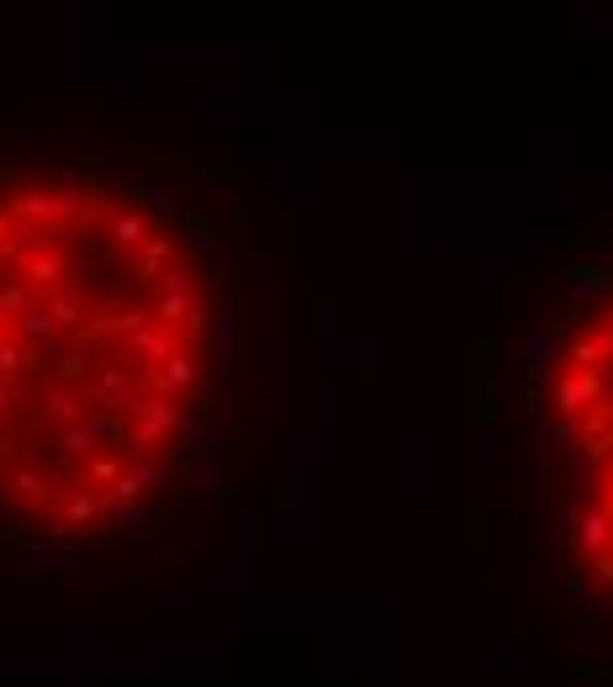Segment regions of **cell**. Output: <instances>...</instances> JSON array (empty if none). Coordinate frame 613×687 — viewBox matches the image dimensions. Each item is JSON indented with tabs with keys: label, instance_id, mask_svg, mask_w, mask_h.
Instances as JSON below:
<instances>
[{
	"label": "cell",
	"instance_id": "obj_1",
	"mask_svg": "<svg viewBox=\"0 0 613 687\" xmlns=\"http://www.w3.org/2000/svg\"><path fill=\"white\" fill-rule=\"evenodd\" d=\"M571 312L524 349L529 376H550V392L529 386V423L555 439L571 497L555 508L561 550L587 555V577L613 598V270L566 275Z\"/></svg>",
	"mask_w": 613,
	"mask_h": 687
},
{
	"label": "cell",
	"instance_id": "obj_2",
	"mask_svg": "<svg viewBox=\"0 0 613 687\" xmlns=\"http://www.w3.org/2000/svg\"><path fill=\"white\" fill-rule=\"evenodd\" d=\"M11 566H37V571H64V577H90V571H106L101 555H74L59 545H16Z\"/></svg>",
	"mask_w": 613,
	"mask_h": 687
},
{
	"label": "cell",
	"instance_id": "obj_3",
	"mask_svg": "<svg viewBox=\"0 0 613 687\" xmlns=\"http://www.w3.org/2000/svg\"><path fill=\"white\" fill-rule=\"evenodd\" d=\"M133 450L138 455H154V444L164 439V434H185V423H180V413L170 402H138V413H133Z\"/></svg>",
	"mask_w": 613,
	"mask_h": 687
},
{
	"label": "cell",
	"instance_id": "obj_4",
	"mask_svg": "<svg viewBox=\"0 0 613 687\" xmlns=\"http://www.w3.org/2000/svg\"><path fill=\"white\" fill-rule=\"evenodd\" d=\"M96 444H122V423L117 418H106V413H90V418H74L69 429H64V455H85V450H96ZM127 450V444H122Z\"/></svg>",
	"mask_w": 613,
	"mask_h": 687
},
{
	"label": "cell",
	"instance_id": "obj_5",
	"mask_svg": "<svg viewBox=\"0 0 613 687\" xmlns=\"http://www.w3.org/2000/svg\"><path fill=\"white\" fill-rule=\"evenodd\" d=\"M90 407H96V413H127V418H133V413H138V397H133L127 370L106 365L101 376H96V386H90Z\"/></svg>",
	"mask_w": 613,
	"mask_h": 687
},
{
	"label": "cell",
	"instance_id": "obj_6",
	"mask_svg": "<svg viewBox=\"0 0 613 687\" xmlns=\"http://www.w3.org/2000/svg\"><path fill=\"white\" fill-rule=\"evenodd\" d=\"M222 439H228V429H222L217 418H196L191 429H185V455H191L196 466H217V460H222Z\"/></svg>",
	"mask_w": 613,
	"mask_h": 687
},
{
	"label": "cell",
	"instance_id": "obj_7",
	"mask_svg": "<svg viewBox=\"0 0 613 687\" xmlns=\"http://www.w3.org/2000/svg\"><path fill=\"white\" fill-rule=\"evenodd\" d=\"M96 503H101V518H111V524H117L127 540H143L148 524H154V513H148L143 503H117V497H111V487H106V497H96Z\"/></svg>",
	"mask_w": 613,
	"mask_h": 687
},
{
	"label": "cell",
	"instance_id": "obj_8",
	"mask_svg": "<svg viewBox=\"0 0 613 687\" xmlns=\"http://www.w3.org/2000/svg\"><path fill=\"white\" fill-rule=\"evenodd\" d=\"M207 328H212V365L222 370V376H228V370H233V355H238V323H233V307H217Z\"/></svg>",
	"mask_w": 613,
	"mask_h": 687
},
{
	"label": "cell",
	"instance_id": "obj_9",
	"mask_svg": "<svg viewBox=\"0 0 613 687\" xmlns=\"http://www.w3.org/2000/svg\"><path fill=\"white\" fill-rule=\"evenodd\" d=\"M106 238L117 249H138L143 238H148V217L138 212V207H122V212H111V222H106Z\"/></svg>",
	"mask_w": 613,
	"mask_h": 687
},
{
	"label": "cell",
	"instance_id": "obj_10",
	"mask_svg": "<svg viewBox=\"0 0 613 687\" xmlns=\"http://www.w3.org/2000/svg\"><path fill=\"white\" fill-rule=\"evenodd\" d=\"M11 222H37V228H43V222L53 217V196L48 191H37V185H27V191H16L11 196Z\"/></svg>",
	"mask_w": 613,
	"mask_h": 687
},
{
	"label": "cell",
	"instance_id": "obj_11",
	"mask_svg": "<svg viewBox=\"0 0 613 687\" xmlns=\"http://www.w3.org/2000/svg\"><path fill=\"white\" fill-rule=\"evenodd\" d=\"M196 386V360L191 355H175L170 365H164V376H159V392L164 397H180V392H191Z\"/></svg>",
	"mask_w": 613,
	"mask_h": 687
},
{
	"label": "cell",
	"instance_id": "obj_12",
	"mask_svg": "<svg viewBox=\"0 0 613 687\" xmlns=\"http://www.w3.org/2000/svg\"><path fill=\"white\" fill-rule=\"evenodd\" d=\"M53 328H59V323H53L48 307H27L22 318H16V333H22V339H48Z\"/></svg>",
	"mask_w": 613,
	"mask_h": 687
},
{
	"label": "cell",
	"instance_id": "obj_13",
	"mask_svg": "<svg viewBox=\"0 0 613 687\" xmlns=\"http://www.w3.org/2000/svg\"><path fill=\"white\" fill-rule=\"evenodd\" d=\"M127 349H133V355H154V360H175L170 333H133V339H127Z\"/></svg>",
	"mask_w": 613,
	"mask_h": 687
},
{
	"label": "cell",
	"instance_id": "obj_14",
	"mask_svg": "<svg viewBox=\"0 0 613 687\" xmlns=\"http://www.w3.org/2000/svg\"><path fill=\"white\" fill-rule=\"evenodd\" d=\"M148 207H159V212H170V217H191V212H196L180 191H164V185H154V191H148Z\"/></svg>",
	"mask_w": 613,
	"mask_h": 687
},
{
	"label": "cell",
	"instance_id": "obj_15",
	"mask_svg": "<svg viewBox=\"0 0 613 687\" xmlns=\"http://www.w3.org/2000/svg\"><path fill=\"white\" fill-rule=\"evenodd\" d=\"M11 487H16V492H22V497H32V503H43V497H48V487H53V481H48V476H37L32 466H22V471H16V476H11Z\"/></svg>",
	"mask_w": 613,
	"mask_h": 687
},
{
	"label": "cell",
	"instance_id": "obj_16",
	"mask_svg": "<svg viewBox=\"0 0 613 687\" xmlns=\"http://www.w3.org/2000/svg\"><path fill=\"white\" fill-rule=\"evenodd\" d=\"M48 413L74 418V392H69V381H53V386H48Z\"/></svg>",
	"mask_w": 613,
	"mask_h": 687
},
{
	"label": "cell",
	"instance_id": "obj_17",
	"mask_svg": "<svg viewBox=\"0 0 613 687\" xmlns=\"http://www.w3.org/2000/svg\"><path fill=\"white\" fill-rule=\"evenodd\" d=\"M48 312H53V323H64V328H80V323L90 318V312H85L80 302H53Z\"/></svg>",
	"mask_w": 613,
	"mask_h": 687
},
{
	"label": "cell",
	"instance_id": "obj_18",
	"mask_svg": "<svg viewBox=\"0 0 613 687\" xmlns=\"http://www.w3.org/2000/svg\"><path fill=\"white\" fill-rule=\"evenodd\" d=\"M101 513V503H96V497H69V524H90V518H96Z\"/></svg>",
	"mask_w": 613,
	"mask_h": 687
},
{
	"label": "cell",
	"instance_id": "obj_19",
	"mask_svg": "<svg viewBox=\"0 0 613 687\" xmlns=\"http://www.w3.org/2000/svg\"><path fill=\"white\" fill-rule=\"evenodd\" d=\"M164 291H175V296H191V291H196V270H191V265L170 270V281H164Z\"/></svg>",
	"mask_w": 613,
	"mask_h": 687
},
{
	"label": "cell",
	"instance_id": "obj_20",
	"mask_svg": "<svg viewBox=\"0 0 613 687\" xmlns=\"http://www.w3.org/2000/svg\"><path fill=\"white\" fill-rule=\"evenodd\" d=\"M27 307H32V302H27L22 286H6V291H0V312H16V318H22Z\"/></svg>",
	"mask_w": 613,
	"mask_h": 687
},
{
	"label": "cell",
	"instance_id": "obj_21",
	"mask_svg": "<svg viewBox=\"0 0 613 687\" xmlns=\"http://www.w3.org/2000/svg\"><path fill=\"white\" fill-rule=\"evenodd\" d=\"M27 360H22V344H0V376H16Z\"/></svg>",
	"mask_w": 613,
	"mask_h": 687
},
{
	"label": "cell",
	"instance_id": "obj_22",
	"mask_svg": "<svg viewBox=\"0 0 613 687\" xmlns=\"http://www.w3.org/2000/svg\"><path fill=\"white\" fill-rule=\"evenodd\" d=\"M122 185H133V191H154V180H148V170H143V164H127V170H122Z\"/></svg>",
	"mask_w": 613,
	"mask_h": 687
},
{
	"label": "cell",
	"instance_id": "obj_23",
	"mask_svg": "<svg viewBox=\"0 0 613 687\" xmlns=\"http://www.w3.org/2000/svg\"><path fill=\"white\" fill-rule=\"evenodd\" d=\"M164 259H170V244H164V238H154V244L143 249V270H159Z\"/></svg>",
	"mask_w": 613,
	"mask_h": 687
},
{
	"label": "cell",
	"instance_id": "obj_24",
	"mask_svg": "<svg viewBox=\"0 0 613 687\" xmlns=\"http://www.w3.org/2000/svg\"><path fill=\"white\" fill-rule=\"evenodd\" d=\"M117 476H122L117 460H96V466H90V481H111V487H117Z\"/></svg>",
	"mask_w": 613,
	"mask_h": 687
},
{
	"label": "cell",
	"instance_id": "obj_25",
	"mask_svg": "<svg viewBox=\"0 0 613 687\" xmlns=\"http://www.w3.org/2000/svg\"><path fill=\"white\" fill-rule=\"evenodd\" d=\"M148 603H154V608H170V614H185V598H180V592H164V598H148Z\"/></svg>",
	"mask_w": 613,
	"mask_h": 687
},
{
	"label": "cell",
	"instance_id": "obj_26",
	"mask_svg": "<svg viewBox=\"0 0 613 687\" xmlns=\"http://www.w3.org/2000/svg\"><path fill=\"white\" fill-rule=\"evenodd\" d=\"M16 450H22V439H16V434H0V460H16Z\"/></svg>",
	"mask_w": 613,
	"mask_h": 687
},
{
	"label": "cell",
	"instance_id": "obj_27",
	"mask_svg": "<svg viewBox=\"0 0 613 687\" xmlns=\"http://www.w3.org/2000/svg\"><path fill=\"white\" fill-rule=\"evenodd\" d=\"M6 407H11V386L0 381V413H6Z\"/></svg>",
	"mask_w": 613,
	"mask_h": 687
},
{
	"label": "cell",
	"instance_id": "obj_28",
	"mask_svg": "<svg viewBox=\"0 0 613 687\" xmlns=\"http://www.w3.org/2000/svg\"><path fill=\"white\" fill-rule=\"evenodd\" d=\"M11 233V212H0V238H6Z\"/></svg>",
	"mask_w": 613,
	"mask_h": 687
},
{
	"label": "cell",
	"instance_id": "obj_29",
	"mask_svg": "<svg viewBox=\"0 0 613 687\" xmlns=\"http://www.w3.org/2000/svg\"><path fill=\"white\" fill-rule=\"evenodd\" d=\"M0 497H6V476H0Z\"/></svg>",
	"mask_w": 613,
	"mask_h": 687
},
{
	"label": "cell",
	"instance_id": "obj_30",
	"mask_svg": "<svg viewBox=\"0 0 613 687\" xmlns=\"http://www.w3.org/2000/svg\"><path fill=\"white\" fill-rule=\"evenodd\" d=\"M0 344H6V339H0Z\"/></svg>",
	"mask_w": 613,
	"mask_h": 687
}]
</instances>
